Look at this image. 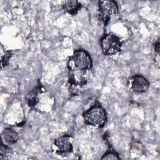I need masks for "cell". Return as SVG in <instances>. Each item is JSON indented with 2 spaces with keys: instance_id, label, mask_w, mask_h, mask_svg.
Returning a JSON list of instances; mask_svg holds the SVG:
<instances>
[{
  "instance_id": "obj_1",
  "label": "cell",
  "mask_w": 160,
  "mask_h": 160,
  "mask_svg": "<svg viewBox=\"0 0 160 160\" xmlns=\"http://www.w3.org/2000/svg\"><path fill=\"white\" fill-rule=\"evenodd\" d=\"M82 116L85 124L95 128L104 127L107 121L106 112L98 101L82 114Z\"/></svg>"
},
{
  "instance_id": "obj_2",
  "label": "cell",
  "mask_w": 160,
  "mask_h": 160,
  "mask_svg": "<svg viewBox=\"0 0 160 160\" xmlns=\"http://www.w3.org/2000/svg\"><path fill=\"white\" fill-rule=\"evenodd\" d=\"M122 44L121 38L111 32H105L100 39L101 50L105 56H112L119 52Z\"/></svg>"
},
{
  "instance_id": "obj_3",
  "label": "cell",
  "mask_w": 160,
  "mask_h": 160,
  "mask_svg": "<svg viewBox=\"0 0 160 160\" xmlns=\"http://www.w3.org/2000/svg\"><path fill=\"white\" fill-rule=\"evenodd\" d=\"M92 65V62L89 54L81 49L74 51L68 61V69H80L89 71Z\"/></svg>"
},
{
  "instance_id": "obj_4",
  "label": "cell",
  "mask_w": 160,
  "mask_h": 160,
  "mask_svg": "<svg viewBox=\"0 0 160 160\" xmlns=\"http://www.w3.org/2000/svg\"><path fill=\"white\" fill-rule=\"evenodd\" d=\"M98 12L100 19L106 26L112 19L119 14V7L117 2L112 0L99 1Z\"/></svg>"
},
{
  "instance_id": "obj_5",
  "label": "cell",
  "mask_w": 160,
  "mask_h": 160,
  "mask_svg": "<svg viewBox=\"0 0 160 160\" xmlns=\"http://www.w3.org/2000/svg\"><path fill=\"white\" fill-rule=\"evenodd\" d=\"M46 89L39 84L31 91H30L26 96V101L29 107L32 109L39 110L40 105L41 108L45 106L44 100L50 99L48 96Z\"/></svg>"
},
{
  "instance_id": "obj_6",
  "label": "cell",
  "mask_w": 160,
  "mask_h": 160,
  "mask_svg": "<svg viewBox=\"0 0 160 160\" xmlns=\"http://www.w3.org/2000/svg\"><path fill=\"white\" fill-rule=\"evenodd\" d=\"M55 154L61 156H68L73 151V139L69 134H64L57 138L52 145Z\"/></svg>"
},
{
  "instance_id": "obj_7",
  "label": "cell",
  "mask_w": 160,
  "mask_h": 160,
  "mask_svg": "<svg viewBox=\"0 0 160 160\" xmlns=\"http://www.w3.org/2000/svg\"><path fill=\"white\" fill-rule=\"evenodd\" d=\"M129 88L133 92L142 93L147 91L149 87V82L143 76L136 74L129 78L128 81Z\"/></svg>"
},
{
  "instance_id": "obj_8",
  "label": "cell",
  "mask_w": 160,
  "mask_h": 160,
  "mask_svg": "<svg viewBox=\"0 0 160 160\" xmlns=\"http://www.w3.org/2000/svg\"><path fill=\"white\" fill-rule=\"evenodd\" d=\"M87 71L80 69H68V84L81 88L88 82Z\"/></svg>"
},
{
  "instance_id": "obj_9",
  "label": "cell",
  "mask_w": 160,
  "mask_h": 160,
  "mask_svg": "<svg viewBox=\"0 0 160 160\" xmlns=\"http://www.w3.org/2000/svg\"><path fill=\"white\" fill-rule=\"evenodd\" d=\"M19 139L18 132L10 128H5L1 132V142L6 144H15Z\"/></svg>"
},
{
  "instance_id": "obj_10",
  "label": "cell",
  "mask_w": 160,
  "mask_h": 160,
  "mask_svg": "<svg viewBox=\"0 0 160 160\" xmlns=\"http://www.w3.org/2000/svg\"><path fill=\"white\" fill-rule=\"evenodd\" d=\"M82 7L81 4L76 0L73 1H64L62 2V9L71 15L76 14Z\"/></svg>"
},
{
  "instance_id": "obj_11",
  "label": "cell",
  "mask_w": 160,
  "mask_h": 160,
  "mask_svg": "<svg viewBox=\"0 0 160 160\" xmlns=\"http://www.w3.org/2000/svg\"><path fill=\"white\" fill-rule=\"evenodd\" d=\"M12 152L11 149L7 146V144L1 141V148H0V159L3 160L7 158L8 154Z\"/></svg>"
},
{
  "instance_id": "obj_12",
  "label": "cell",
  "mask_w": 160,
  "mask_h": 160,
  "mask_svg": "<svg viewBox=\"0 0 160 160\" xmlns=\"http://www.w3.org/2000/svg\"><path fill=\"white\" fill-rule=\"evenodd\" d=\"M101 159H121V158L118 152L113 150L107 151L101 157Z\"/></svg>"
},
{
  "instance_id": "obj_13",
  "label": "cell",
  "mask_w": 160,
  "mask_h": 160,
  "mask_svg": "<svg viewBox=\"0 0 160 160\" xmlns=\"http://www.w3.org/2000/svg\"><path fill=\"white\" fill-rule=\"evenodd\" d=\"M12 56V53L9 51H6L4 54L1 57V66L2 68L7 66L9 64V61Z\"/></svg>"
},
{
  "instance_id": "obj_14",
  "label": "cell",
  "mask_w": 160,
  "mask_h": 160,
  "mask_svg": "<svg viewBox=\"0 0 160 160\" xmlns=\"http://www.w3.org/2000/svg\"><path fill=\"white\" fill-rule=\"evenodd\" d=\"M160 43H159V39H158L154 45V49L155 52L157 54V55H159V50H160Z\"/></svg>"
}]
</instances>
